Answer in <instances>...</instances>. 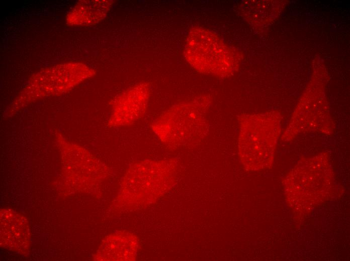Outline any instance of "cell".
Instances as JSON below:
<instances>
[{
  "mask_svg": "<svg viewBox=\"0 0 350 261\" xmlns=\"http://www.w3.org/2000/svg\"><path fill=\"white\" fill-rule=\"evenodd\" d=\"M280 122L268 114L247 115L240 119L239 156L247 169L257 171L272 163Z\"/></svg>",
  "mask_w": 350,
  "mask_h": 261,
  "instance_id": "7a4b0ae2",
  "label": "cell"
},
{
  "mask_svg": "<svg viewBox=\"0 0 350 261\" xmlns=\"http://www.w3.org/2000/svg\"><path fill=\"white\" fill-rule=\"evenodd\" d=\"M113 2L112 1H81L71 10L66 17L70 25L95 24L106 16Z\"/></svg>",
  "mask_w": 350,
  "mask_h": 261,
  "instance_id": "ba28073f",
  "label": "cell"
},
{
  "mask_svg": "<svg viewBox=\"0 0 350 261\" xmlns=\"http://www.w3.org/2000/svg\"><path fill=\"white\" fill-rule=\"evenodd\" d=\"M139 248L135 234L118 231L106 236L94 255L95 260H134Z\"/></svg>",
  "mask_w": 350,
  "mask_h": 261,
  "instance_id": "52a82bcc",
  "label": "cell"
},
{
  "mask_svg": "<svg viewBox=\"0 0 350 261\" xmlns=\"http://www.w3.org/2000/svg\"><path fill=\"white\" fill-rule=\"evenodd\" d=\"M150 96L149 85L141 83L123 92L114 104L111 122L116 126L134 124L144 115Z\"/></svg>",
  "mask_w": 350,
  "mask_h": 261,
  "instance_id": "5b68a950",
  "label": "cell"
},
{
  "mask_svg": "<svg viewBox=\"0 0 350 261\" xmlns=\"http://www.w3.org/2000/svg\"><path fill=\"white\" fill-rule=\"evenodd\" d=\"M176 180V166L169 160H143L127 170L116 204L133 210L153 203L167 191Z\"/></svg>",
  "mask_w": 350,
  "mask_h": 261,
  "instance_id": "6da1fadb",
  "label": "cell"
},
{
  "mask_svg": "<svg viewBox=\"0 0 350 261\" xmlns=\"http://www.w3.org/2000/svg\"><path fill=\"white\" fill-rule=\"evenodd\" d=\"M30 243V229L26 218L11 209H1V246L24 253L28 251Z\"/></svg>",
  "mask_w": 350,
  "mask_h": 261,
  "instance_id": "8992f818",
  "label": "cell"
},
{
  "mask_svg": "<svg viewBox=\"0 0 350 261\" xmlns=\"http://www.w3.org/2000/svg\"><path fill=\"white\" fill-rule=\"evenodd\" d=\"M323 158H314L299 163L287 177V198L301 211L308 210L325 196L331 179L330 167Z\"/></svg>",
  "mask_w": 350,
  "mask_h": 261,
  "instance_id": "277c9868",
  "label": "cell"
},
{
  "mask_svg": "<svg viewBox=\"0 0 350 261\" xmlns=\"http://www.w3.org/2000/svg\"><path fill=\"white\" fill-rule=\"evenodd\" d=\"M151 127L163 143L177 148L202 142L207 134L208 123L204 107L199 103L189 102L162 113Z\"/></svg>",
  "mask_w": 350,
  "mask_h": 261,
  "instance_id": "3957f363",
  "label": "cell"
}]
</instances>
